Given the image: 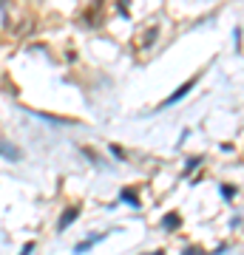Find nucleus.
<instances>
[{
	"label": "nucleus",
	"instance_id": "f03ea898",
	"mask_svg": "<svg viewBox=\"0 0 244 255\" xmlns=\"http://www.w3.org/2000/svg\"><path fill=\"white\" fill-rule=\"evenodd\" d=\"M77 216H80V210H77V207H68V210L63 213V219H60V224H57V230H60V233H65V230H68V227L77 221Z\"/></svg>",
	"mask_w": 244,
	"mask_h": 255
},
{
	"label": "nucleus",
	"instance_id": "7ed1b4c3",
	"mask_svg": "<svg viewBox=\"0 0 244 255\" xmlns=\"http://www.w3.org/2000/svg\"><path fill=\"white\" fill-rule=\"evenodd\" d=\"M102 238H105V236H91V238H85V241H80V244L74 247V255H82V253H88V250H91L94 244H99Z\"/></svg>",
	"mask_w": 244,
	"mask_h": 255
},
{
	"label": "nucleus",
	"instance_id": "f257e3e1",
	"mask_svg": "<svg viewBox=\"0 0 244 255\" xmlns=\"http://www.w3.org/2000/svg\"><path fill=\"white\" fill-rule=\"evenodd\" d=\"M193 85H196V80H188L185 85H179V88H176V91H173V94H170V97H168V100L162 102V108H165V105H176V102H179L182 97H188V91H190Z\"/></svg>",
	"mask_w": 244,
	"mask_h": 255
},
{
	"label": "nucleus",
	"instance_id": "0eeeda50",
	"mask_svg": "<svg viewBox=\"0 0 244 255\" xmlns=\"http://www.w3.org/2000/svg\"><path fill=\"white\" fill-rule=\"evenodd\" d=\"M32 253H34V244H32V241H29V244H26V247L20 250V255H32Z\"/></svg>",
	"mask_w": 244,
	"mask_h": 255
},
{
	"label": "nucleus",
	"instance_id": "39448f33",
	"mask_svg": "<svg viewBox=\"0 0 244 255\" xmlns=\"http://www.w3.org/2000/svg\"><path fill=\"white\" fill-rule=\"evenodd\" d=\"M119 199H122V202H128L131 207H139V199H136V196H133V193H122V196H119Z\"/></svg>",
	"mask_w": 244,
	"mask_h": 255
},
{
	"label": "nucleus",
	"instance_id": "20e7f679",
	"mask_svg": "<svg viewBox=\"0 0 244 255\" xmlns=\"http://www.w3.org/2000/svg\"><path fill=\"white\" fill-rule=\"evenodd\" d=\"M179 224H182V219L176 216V213H170V216H165V219H162V227H165V230H176Z\"/></svg>",
	"mask_w": 244,
	"mask_h": 255
},
{
	"label": "nucleus",
	"instance_id": "6e6552de",
	"mask_svg": "<svg viewBox=\"0 0 244 255\" xmlns=\"http://www.w3.org/2000/svg\"><path fill=\"white\" fill-rule=\"evenodd\" d=\"M153 255H165V253H153Z\"/></svg>",
	"mask_w": 244,
	"mask_h": 255
},
{
	"label": "nucleus",
	"instance_id": "423d86ee",
	"mask_svg": "<svg viewBox=\"0 0 244 255\" xmlns=\"http://www.w3.org/2000/svg\"><path fill=\"white\" fill-rule=\"evenodd\" d=\"M222 196H225V199H233V196H236V187H230V185H222Z\"/></svg>",
	"mask_w": 244,
	"mask_h": 255
}]
</instances>
